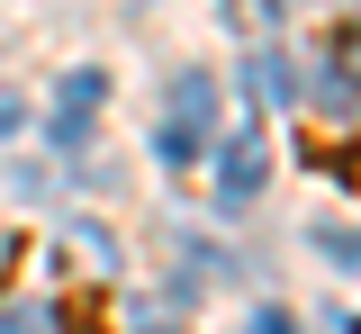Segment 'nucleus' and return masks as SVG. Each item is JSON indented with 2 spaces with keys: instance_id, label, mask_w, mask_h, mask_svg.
<instances>
[{
  "instance_id": "f257e3e1",
  "label": "nucleus",
  "mask_w": 361,
  "mask_h": 334,
  "mask_svg": "<svg viewBox=\"0 0 361 334\" xmlns=\"http://www.w3.org/2000/svg\"><path fill=\"white\" fill-rule=\"evenodd\" d=\"M208 118H217V91H208L199 73H180L172 127H163V163H199V154H208Z\"/></svg>"
},
{
  "instance_id": "0eeeda50",
  "label": "nucleus",
  "mask_w": 361,
  "mask_h": 334,
  "mask_svg": "<svg viewBox=\"0 0 361 334\" xmlns=\"http://www.w3.org/2000/svg\"><path fill=\"white\" fill-rule=\"evenodd\" d=\"M0 271H18V235H0Z\"/></svg>"
},
{
  "instance_id": "20e7f679",
  "label": "nucleus",
  "mask_w": 361,
  "mask_h": 334,
  "mask_svg": "<svg viewBox=\"0 0 361 334\" xmlns=\"http://www.w3.org/2000/svg\"><path fill=\"white\" fill-rule=\"evenodd\" d=\"M325 244V262H343V271H361V235H343V226H334V235H316Z\"/></svg>"
},
{
  "instance_id": "423d86ee",
  "label": "nucleus",
  "mask_w": 361,
  "mask_h": 334,
  "mask_svg": "<svg viewBox=\"0 0 361 334\" xmlns=\"http://www.w3.org/2000/svg\"><path fill=\"white\" fill-rule=\"evenodd\" d=\"M253 334H298V326H289V307H262V316H253Z\"/></svg>"
},
{
  "instance_id": "f03ea898",
  "label": "nucleus",
  "mask_w": 361,
  "mask_h": 334,
  "mask_svg": "<svg viewBox=\"0 0 361 334\" xmlns=\"http://www.w3.org/2000/svg\"><path fill=\"white\" fill-rule=\"evenodd\" d=\"M253 190H262V136H235V144H226V172H217V199L244 208Z\"/></svg>"
},
{
  "instance_id": "39448f33",
  "label": "nucleus",
  "mask_w": 361,
  "mask_h": 334,
  "mask_svg": "<svg viewBox=\"0 0 361 334\" xmlns=\"http://www.w3.org/2000/svg\"><path fill=\"white\" fill-rule=\"evenodd\" d=\"M63 334H99V298H73L63 307Z\"/></svg>"
},
{
  "instance_id": "7ed1b4c3",
  "label": "nucleus",
  "mask_w": 361,
  "mask_h": 334,
  "mask_svg": "<svg viewBox=\"0 0 361 334\" xmlns=\"http://www.w3.org/2000/svg\"><path fill=\"white\" fill-rule=\"evenodd\" d=\"M334 63H343V82L361 91V27H334Z\"/></svg>"
}]
</instances>
